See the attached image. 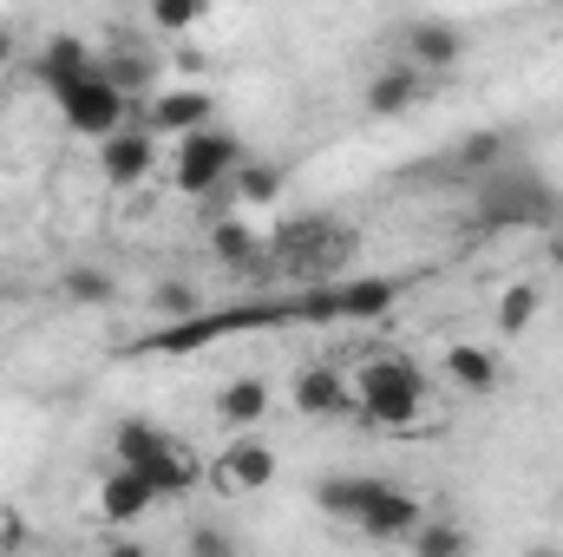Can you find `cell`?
Listing matches in <instances>:
<instances>
[{
	"label": "cell",
	"mask_w": 563,
	"mask_h": 557,
	"mask_svg": "<svg viewBox=\"0 0 563 557\" xmlns=\"http://www.w3.org/2000/svg\"><path fill=\"white\" fill-rule=\"evenodd\" d=\"M354 256V230H341L334 217H288L269 237V276H328Z\"/></svg>",
	"instance_id": "1"
},
{
	"label": "cell",
	"mask_w": 563,
	"mask_h": 557,
	"mask_svg": "<svg viewBox=\"0 0 563 557\" xmlns=\"http://www.w3.org/2000/svg\"><path fill=\"white\" fill-rule=\"evenodd\" d=\"M354 401H361V419L367 426H413L426 407V374L407 361V354H380V361H367L361 368V387H354Z\"/></svg>",
	"instance_id": "2"
},
{
	"label": "cell",
	"mask_w": 563,
	"mask_h": 557,
	"mask_svg": "<svg viewBox=\"0 0 563 557\" xmlns=\"http://www.w3.org/2000/svg\"><path fill=\"white\" fill-rule=\"evenodd\" d=\"M236 171H243V139H236V132L203 125V132L177 139V190H184V197H210V190H223Z\"/></svg>",
	"instance_id": "3"
},
{
	"label": "cell",
	"mask_w": 563,
	"mask_h": 557,
	"mask_svg": "<svg viewBox=\"0 0 563 557\" xmlns=\"http://www.w3.org/2000/svg\"><path fill=\"white\" fill-rule=\"evenodd\" d=\"M132 99L106 79V73H92V79H79V86H66L59 92V119H66V132H79V139H119L125 125H132Z\"/></svg>",
	"instance_id": "4"
},
{
	"label": "cell",
	"mask_w": 563,
	"mask_h": 557,
	"mask_svg": "<svg viewBox=\"0 0 563 557\" xmlns=\"http://www.w3.org/2000/svg\"><path fill=\"white\" fill-rule=\"evenodd\" d=\"M288 401H295L301 419H361V401H354V387H347V374H341L334 361H308V368L295 374Z\"/></svg>",
	"instance_id": "5"
},
{
	"label": "cell",
	"mask_w": 563,
	"mask_h": 557,
	"mask_svg": "<svg viewBox=\"0 0 563 557\" xmlns=\"http://www.w3.org/2000/svg\"><path fill=\"white\" fill-rule=\"evenodd\" d=\"M99 171H106V184H112V190H132V184H144V177L157 171V132H151L144 119H132L119 139L99 144Z\"/></svg>",
	"instance_id": "6"
},
{
	"label": "cell",
	"mask_w": 563,
	"mask_h": 557,
	"mask_svg": "<svg viewBox=\"0 0 563 557\" xmlns=\"http://www.w3.org/2000/svg\"><path fill=\"white\" fill-rule=\"evenodd\" d=\"M478 217H485V223H551V217H558V197H551L538 177H492Z\"/></svg>",
	"instance_id": "7"
},
{
	"label": "cell",
	"mask_w": 563,
	"mask_h": 557,
	"mask_svg": "<svg viewBox=\"0 0 563 557\" xmlns=\"http://www.w3.org/2000/svg\"><path fill=\"white\" fill-rule=\"evenodd\" d=\"M210 112H217V99H210L203 86H170V92H157V99L144 106V125H151V132H170V139H190V132L210 125Z\"/></svg>",
	"instance_id": "8"
},
{
	"label": "cell",
	"mask_w": 563,
	"mask_h": 557,
	"mask_svg": "<svg viewBox=\"0 0 563 557\" xmlns=\"http://www.w3.org/2000/svg\"><path fill=\"white\" fill-rule=\"evenodd\" d=\"M400 46H407V66H420V73H445V66H459V53H465V33L452 26V20H407L400 26Z\"/></svg>",
	"instance_id": "9"
},
{
	"label": "cell",
	"mask_w": 563,
	"mask_h": 557,
	"mask_svg": "<svg viewBox=\"0 0 563 557\" xmlns=\"http://www.w3.org/2000/svg\"><path fill=\"white\" fill-rule=\"evenodd\" d=\"M426 525V505L413 499V492H400V485H387L374 505H367V518L354 525L361 538H374V545H400V538H413Z\"/></svg>",
	"instance_id": "10"
},
{
	"label": "cell",
	"mask_w": 563,
	"mask_h": 557,
	"mask_svg": "<svg viewBox=\"0 0 563 557\" xmlns=\"http://www.w3.org/2000/svg\"><path fill=\"white\" fill-rule=\"evenodd\" d=\"M276 446L269 439H230L223 446V459H217V479L230 485V492H263L269 479H276Z\"/></svg>",
	"instance_id": "11"
},
{
	"label": "cell",
	"mask_w": 563,
	"mask_h": 557,
	"mask_svg": "<svg viewBox=\"0 0 563 557\" xmlns=\"http://www.w3.org/2000/svg\"><path fill=\"white\" fill-rule=\"evenodd\" d=\"M387 492V479H367V472H341V479H314V505L341 525H361L367 505Z\"/></svg>",
	"instance_id": "12"
},
{
	"label": "cell",
	"mask_w": 563,
	"mask_h": 557,
	"mask_svg": "<svg viewBox=\"0 0 563 557\" xmlns=\"http://www.w3.org/2000/svg\"><path fill=\"white\" fill-rule=\"evenodd\" d=\"M420 99H426V73L407 66V59H394V66H380V73L367 79V112H380V119H400V112H413Z\"/></svg>",
	"instance_id": "13"
},
{
	"label": "cell",
	"mask_w": 563,
	"mask_h": 557,
	"mask_svg": "<svg viewBox=\"0 0 563 557\" xmlns=\"http://www.w3.org/2000/svg\"><path fill=\"white\" fill-rule=\"evenodd\" d=\"M33 66H40V79H46V92H53V99H59L66 86H79V79H92V73H99V59L86 53V40H79V33H53V40H46V53H40Z\"/></svg>",
	"instance_id": "14"
},
{
	"label": "cell",
	"mask_w": 563,
	"mask_h": 557,
	"mask_svg": "<svg viewBox=\"0 0 563 557\" xmlns=\"http://www.w3.org/2000/svg\"><path fill=\"white\" fill-rule=\"evenodd\" d=\"M210 250H217L230 270H243V276H269V243H263L250 223H236V217H223V223L210 230Z\"/></svg>",
	"instance_id": "15"
},
{
	"label": "cell",
	"mask_w": 563,
	"mask_h": 557,
	"mask_svg": "<svg viewBox=\"0 0 563 557\" xmlns=\"http://www.w3.org/2000/svg\"><path fill=\"white\" fill-rule=\"evenodd\" d=\"M139 479L151 485V499H184V492H197V459H190V446H164L151 466H139Z\"/></svg>",
	"instance_id": "16"
},
{
	"label": "cell",
	"mask_w": 563,
	"mask_h": 557,
	"mask_svg": "<svg viewBox=\"0 0 563 557\" xmlns=\"http://www.w3.org/2000/svg\"><path fill=\"white\" fill-rule=\"evenodd\" d=\"M439 374H445L452 387H465V394H492V387H498V361H492L485 348H472V341H452L445 361H439Z\"/></svg>",
	"instance_id": "17"
},
{
	"label": "cell",
	"mask_w": 563,
	"mask_h": 557,
	"mask_svg": "<svg viewBox=\"0 0 563 557\" xmlns=\"http://www.w3.org/2000/svg\"><path fill=\"white\" fill-rule=\"evenodd\" d=\"M151 505H157V499H151V485H144L139 472H125V466L99 485V512H106L112 525H132V518H144V512H151Z\"/></svg>",
	"instance_id": "18"
},
{
	"label": "cell",
	"mask_w": 563,
	"mask_h": 557,
	"mask_svg": "<svg viewBox=\"0 0 563 557\" xmlns=\"http://www.w3.org/2000/svg\"><path fill=\"white\" fill-rule=\"evenodd\" d=\"M164 446H170V433H157L144 414H125V419H119V433H112V452H119V466H125V472L151 466Z\"/></svg>",
	"instance_id": "19"
},
{
	"label": "cell",
	"mask_w": 563,
	"mask_h": 557,
	"mask_svg": "<svg viewBox=\"0 0 563 557\" xmlns=\"http://www.w3.org/2000/svg\"><path fill=\"white\" fill-rule=\"evenodd\" d=\"M263 414H269V381H256V374H243V381H230L217 394V419L223 426H256Z\"/></svg>",
	"instance_id": "20"
},
{
	"label": "cell",
	"mask_w": 563,
	"mask_h": 557,
	"mask_svg": "<svg viewBox=\"0 0 563 557\" xmlns=\"http://www.w3.org/2000/svg\"><path fill=\"white\" fill-rule=\"evenodd\" d=\"M407 545H413V557H472V532L452 518H426Z\"/></svg>",
	"instance_id": "21"
},
{
	"label": "cell",
	"mask_w": 563,
	"mask_h": 557,
	"mask_svg": "<svg viewBox=\"0 0 563 557\" xmlns=\"http://www.w3.org/2000/svg\"><path fill=\"white\" fill-rule=\"evenodd\" d=\"M230 184H236V197H243V204H256V210H263V204H282V190H288L282 164H256V157H243V171H236Z\"/></svg>",
	"instance_id": "22"
},
{
	"label": "cell",
	"mask_w": 563,
	"mask_h": 557,
	"mask_svg": "<svg viewBox=\"0 0 563 557\" xmlns=\"http://www.w3.org/2000/svg\"><path fill=\"white\" fill-rule=\"evenodd\" d=\"M59 288H66V302H79V308H106V302L119 295V282L106 276V270H92V263H73V270L59 276Z\"/></svg>",
	"instance_id": "23"
},
{
	"label": "cell",
	"mask_w": 563,
	"mask_h": 557,
	"mask_svg": "<svg viewBox=\"0 0 563 557\" xmlns=\"http://www.w3.org/2000/svg\"><path fill=\"white\" fill-rule=\"evenodd\" d=\"M538 308H544L538 282H511V288L498 295V328H505V335H525V328L538 321Z\"/></svg>",
	"instance_id": "24"
},
{
	"label": "cell",
	"mask_w": 563,
	"mask_h": 557,
	"mask_svg": "<svg viewBox=\"0 0 563 557\" xmlns=\"http://www.w3.org/2000/svg\"><path fill=\"white\" fill-rule=\"evenodd\" d=\"M151 308L164 315V328H170V321H197V315H203V295H197L190 282H157V288H151Z\"/></svg>",
	"instance_id": "25"
},
{
	"label": "cell",
	"mask_w": 563,
	"mask_h": 557,
	"mask_svg": "<svg viewBox=\"0 0 563 557\" xmlns=\"http://www.w3.org/2000/svg\"><path fill=\"white\" fill-rule=\"evenodd\" d=\"M99 73H106V79H112L132 106H144V86H151V59H144V53H112Z\"/></svg>",
	"instance_id": "26"
},
{
	"label": "cell",
	"mask_w": 563,
	"mask_h": 557,
	"mask_svg": "<svg viewBox=\"0 0 563 557\" xmlns=\"http://www.w3.org/2000/svg\"><path fill=\"white\" fill-rule=\"evenodd\" d=\"M452 157H459L465 171H485V164H498V157H505V139H498V132H472Z\"/></svg>",
	"instance_id": "27"
},
{
	"label": "cell",
	"mask_w": 563,
	"mask_h": 557,
	"mask_svg": "<svg viewBox=\"0 0 563 557\" xmlns=\"http://www.w3.org/2000/svg\"><path fill=\"white\" fill-rule=\"evenodd\" d=\"M190 557H243L223 525H190Z\"/></svg>",
	"instance_id": "28"
},
{
	"label": "cell",
	"mask_w": 563,
	"mask_h": 557,
	"mask_svg": "<svg viewBox=\"0 0 563 557\" xmlns=\"http://www.w3.org/2000/svg\"><path fill=\"white\" fill-rule=\"evenodd\" d=\"M151 20H157L164 33H184V26H197V20H203V7H197V0H157V7H151Z\"/></svg>",
	"instance_id": "29"
},
{
	"label": "cell",
	"mask_w": 563,
	"mask_h": 557,
	"mask_svg": "<svg viewBox=\"0 0 563 557\" xmlns=\"http://www.w3.org/2000/svg\"><path fill=\"white\" fill-rule=\"evenodd\" d=\"M26 545H33V532H26V518H13V512H7V518H0V557L26 551Z\"/></svg>",
	"instance_id": "30"
},
{
	"label": "cell",
	"mask_w": 563,
	"mask_h": 557,
	"mask_svg": "<svg viewBox=\"0 0 563 557\" xmlns=\"http://www.w3.org/2000/svg\"><path fill=\"white\" fill-rule=\"evenodd\" d=\"M13 59V26H0V66Z\"/></svg>",
	"instance_id": "31"
},
{
	"label": "cell",
	"mask_w": 563,
	"mask_h": 557,
	"mask_svg": "<svg viewBox=\"0 0 563 557\" xmlns=\"http://www.w3.org/2000/svg\"><path fill=\"white\" fill-rule=\"evenodd\" d=\"M551 263H558V270H563V223H558V230H551Z\"/></svg>",
	"instance_id": "32"
},
{
	"label": "cell",
	"mask_w": 563,
	"mask_h": 557,
	"mask_svg": "<svg viewBox=\"0 0 563 557\" xmlns=\"http://www.w3.org/2000/svg\"><path fill=\"white\" fill-rule=\"evenodd\" d=\"M106 557H151V551H144V545H112Z\"/></svg>",
	"instance_id": "33"
},
{
	"label": "cell",
	"mask_w": 563,
	"mask_h": 557,
	"mask_svg": "<svg viewBox=\"0 0 563 557\" xmlns=\"http://www.w3.org/2000/svg\"><path fill=\"white\" fill-rule=\"evenodd\" d=\"M525 557H563V551H558V545H531Z\"/></svg>",
	"instance_id": "34"
}]
</instances>
